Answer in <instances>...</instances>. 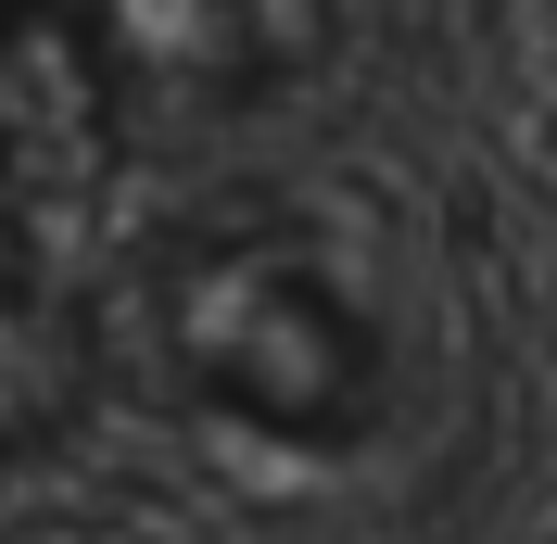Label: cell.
Returning <instances> with one entry per match:
<instances>
[{"label": "cell", "instance_id": "cell-1", "mask_svg": "<svg viewBox=\"0 0 557 544\" xmlns=\"http://www.w3.org/2000/svg\"><path fill=\"white\" fill-rule=\"evenodd\" d=\"M152 355L177 406L228 431L242 456H305L343 469L393 418V330L381 292L343 267V240L305 215H203L152 267Z\"/></svg>", "mask_w": 557, "mask_h": 544}]
</instances>
